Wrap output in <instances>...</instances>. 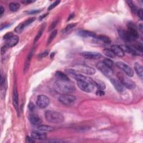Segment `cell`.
<instances>
[{
	"mask_svg": "<svg viewBox=\"0 0 143 143\" xmlns=\"http://www.w3.org/2000/svg\"><path fill=\"white\" fill-rule=\"evenodd\" d=\"M7 48H8V47H7V46H6V45H4L3 47H2V48H1V54H2V55H3V54L6 53V50H7Z\"/></svg>",
	"mask_w": 143,
	"mask_h": 143,
	"instance_id": "7bdbcfd3",
	"label": "cell"
},
{
	"mask_svg": "<svg viewBox=\"0 0 143 143\" xmlns=\"http://www.w3.org/2000/svg\"><path fill=\"white\" fill-rule=\"evenodd\" d=\"M77 34L79 36L83 37H96L95 33L88 30H79L77 32Z\"/></svg>",
	"mask_w": 143,
	"mask_h": 143,
	"instance_id": "d6986e66",
	"label": "cell"
},
{
	"mask_svg": "<svg viewBox=\"0 0 143 143\" xmlns=\"http://www.w3.org/2000/svg\"><path fill=\"white\" fill-rule=\"evenodd\" d=\"M48 142H64L63 140H49Z\"/></svg>",
	"mask_w": 143,
	"mask_h": 143,
	"instance_id": "f6af8a7d",
	"label": "cell"
},
{
	"mask_svg": "<svg viewBox=\"0 0 143 143\" xmlns=\"http://www.w3.org/2000/svg\"><path fill=\"white\" fill-rule=\"evenodd\" d=\"M60 1H55L54 3H53L52 4H51V5H50L49 6L48 10L49 11V10H52V9H53L54 8H55L56 6H57L59 5V4L60 3Z\"/></svg>",
	"mask_w": 143,
	"mask_h": 143,
	"instance_id": "d6a6232c",
	"label": "cell"
},
{
	"mask_svg": "<svg viewBox=\"0 0 143 143\" xmlns=\"http://www.w3.org/2000/svg\"><path fill=\"white\" fill-rule=\"evenodd\" d=\"M76 24H69L68 25H67V27L65 28V31L67 32V31H68L69 30H70V29H73L74 27H75V26H76Z\"/></svg>",
	"mask_w": 143,
	"mask_h": 143,
	"instance_id": "e575fe53",
	"label": "cell"
},
{
	"mask_svg": "<svg viewBox=\"0 0 143 143\" xmlns=\"http://www.w3.org/2000/svg\"><path fill=\"white\" fill-rule=\"evenodd\" d=\"M19 40V37L17 35H13L10 38L6 40L5 45L8 48H11L15 46L18 43Z\"/></svg>",
	"mask_w": 143,
	"mask_h": 143,
	"instance_id": "7c38bea8",
	"label": "cell"
},
{
	"mask_svg": "<svg viewBox=\"0 0 143 143\" xmlns=\"http://www.w3.org/2000/svg\"><path fill=\"white\" fill-rule=\"evenodd\" d=\"M39 130L41 131H52L54 130V128L48 125H39L37 127Z\"/></svg>",
	"mask_w": 143,
	"mask_h": 143,
	"instance_id": "cb8c5ba5",
	"label": "cell"
},
{
	"mask_svg": "<svg viewBox=\"0 0 143 143\" xmlns=\"http://www.w3.org/2000/svg\"><path fill=\"white\" fill-rule=\"evenodd\" d=\"M96 95H98V96H103L104 95V92L103 91V90H98L96 91Z\"/></svg>",
	"mask_w": 143,
	"mask_h": 143,
	"instance_id": "60d3db41",
	"label": "cell"
},
{
	"mask_svg": "<svg viewBox=\"0 0 143 143\" xmlns=\"http://www.w3.org/2000/svg\"><path fill=\"white\" fill-rule=\"evenodd\" d=\"M103 53L106 57H107L108 58H114L116 57L115 54H114V53L113 52V51L111 49H105L103 50Z\"/></svg>",
	"mask_w": 143,
	"mask_h": 143,
	"instance_id": "83f0119b",
	"label": "cell"
},
{
	"mask_svg": "<svg viewBox=\"0 0 143 143\" xmlns=\"http://www.w3.org/2000/svg\"><path fill=\"white\" fill-rule=\"evenodd\" d=\"M45 115L46 120L52 124H60L64 120V116L58 112L48 110L46 111Z\"/></svg>",
	"mask_w": 143,
	"mask_h": 143,
	"instance_id": "3957f363",
	"label": "cell"
},
{
	"mask_svg": "<svg viewBox=\"0 0 143 143\" xmlns=\"http://www.w3.org/2000/svg\"><path fill=\"white\" fill-rule=\"evenodd\" d=\"M10 24H4V26H1V30H2V29L4 28H6V27H7L8 26H10Z\"/></svg>",
	"mask_w": 143,
	"mask_h": 143,
	"instance_id": "f907efd6",
	"label": "cell"
},
{
	"mask_svg": "<svg viewBox=\"0 0 143 143\" xmlns=\"http://www.w3.org/2000/svg\"><path fill=\"white\" fill-rule=\"evenodd\" d=\"M20 7V3L17 2H12L9 4V8L12 12H16L18 11Z\"/></svg>",
	"mask_w": 143,
	"mask_h": 143,
	"instance_id": "7402d4cb",
	"label": "cell"
},
{
	"mask_svg": "<svg viewBox=\"0 0 143 143\" xmlns=\"http://www.w3.org/2000/svg\"><path fill=\"white\" fill-rule=\"evenodd\" d=\"M48 15V13H47V14H44V15H42V16H40V19H39V20H43V19L44 18H45V17L47 16Z\"/></svg>",
	"mask_w": 143,
	"mask_h": 143,
	"instance_id": "7dc6e473",
	"label": "cell"
},
{
	"mask_svg": "<svg viewBox=\"0 0 143 143\" xmlns=\"http://www.w3.org/2000/svg\"><path fill=\"white\" fill-rule=\"evenodd\" d=\"M28 107L29 110H30L31 111H33L35 108V105L32 102H30V103H29L28 105Z\"/></svg>",
	"mask_w": 143,
	"mask_h": 143,
	"instance_id": "74e56055",
	"label": "cell"
},
{
	"mask_svg": "<svg viewBox=\"0 0 143 143\" xmlns=\"http://www.w3.org/2000/svg\"><path fill=\"white\" fill-rule=\"evenodd\" d=\"M74 69L78 72H82L88 75H94L96 73V70L92 67L88 66L86 64H79L74 66Z\"/></svg>",
	"mask_w": 143,
	"mask_h": 143,
	"instance_id": "5b68a950",
	"label": "cell"
},
{
	"mask_svg": "<svg viewBox=\"0 0 143 143\" xmlns=\"http://www.w3.org/2000/svg\"><path fill=\"white\" fill-rule=\"evenodd\" d=\"M111 50L114 53L116 56H118L119 57H123L125 56V52L123 49L121 48L120 46L118 45H112L111 47Z\"/></svg>",
	"mask_w": 143,
	"mask_h": 143,
	"instance_id": "ac0fdd59",
	"label": "cell"
},
{
	"mask_svg": "<svg viewBox=\"0 0 143 143\" xmlns=\"http://www.w3.org/2000/svg\"><path fill=\"white\" fill-rule=\"evenodd\" d=\"M81 56L86 59H97L101 57V54L95 52H84L81 53Z\"/></svg>",
	"mask_w": 143,
	"mask_h": 143,
	"instance_id": "8fae6325",
	"label": "cell"
},
{
	"mask_svg": "<svg viewBox=\"0 0 143 143\" xmlns=\"http://www.w3.org/2000/svg\"><path fill=\"white\" fill-rule=\"evenodd\" d=\"M13 35H14L12 32H8V33L6 34H5V35H4L3 39H5V40H6L8 39L9 38H10V37H12Z\"/></svg>",
	"mask_w": 143,
	"mask_h": 143,
	"instance_id": "d590c367",
	"label": "cell"
},
{
	"mask_svg": "<svg viewBox=\"0 0 143 143\" xmlns=\"http://www.w3.org/2000/svg\"><path fill=\"white\" fill-rule=\"evenodd\" d=\"M34 48H32L30 50V53H29L28 57H26V60H25V65H24V73H26L29 69V67H30V65L31 60L33 55H34Z\"/></svg>",
	"mask_w": 143,
	"mask_h": 143,
	"instance_id": "4fadbf2b",
	"label": "cell"
},
{
	"mask_svg": "<svg viewBox=\"0 0 143 143\" xmlns=\"http://www.w3.org/2000/svg\"><path fill=\"white\" fill-rule=\"evenodd\" d=\"M24 28L23 26V25H22L21 23L20 24H19L18 26L15 28V31L16 32H18V33H21L24 30Z\"/></svg>",
	"mask_w": 143,
	"mask_h": 143,
	"instance_id": "836d02e7",
	"label": "cell"
},
{
	"mask_svg": "<svg viewBox=\"0 0 143 143\" xmlns=\"http://www.w3.org/2000/svg\"><path fill=\"white\" fill-rule=\"evenodd\" d=\"M54 88L57 93L60 95L69 94L75 91L74 84L69 79H57L54 84Z\"/></svg>",
	"mask_w": 143,
	"mask_h": 143,
	"instance_id": "6da1fadb",
	"label": "cell"
},
{
	"mask_svg": "<svg viewBox=\"0 0 143 143\" xmlns=\"http://www.w3.org/2000/svg\"><path fill=\"white\" fill-rule=\"evenodd\" d=\"M97 67L105 76H106L108 78L112 77L113 75L112 69L106 65H105L102 62L98 63V64H97Z\"/></svg>",
	"mask_w": 143,
	"mask_h": 143,
	"instance_id": "ba28073f",
	"label": "cell"
},
{
	"mask_svg": "<svg viewBox=\"0 0 143 143\" xmlns=\"http://www.w3.org/2000/svg\"><path fill=\"white\" fill-rule=\"evenodd\" d=\"M116 65L119 67L120 69L123 70L124 73L126 74L128 76L130 77H132L134 75V71L133 69L130 67L126 64L122 62H116Z\"/></svg>",
	"mask_w": 143,
	"mask_h": 143,
	"instance_id": "30bf717a",
	"label": "cell"
},
{
	"mask_svg": "<svg viewBox=\"0 0 143 143\" xmlns=\"http://www.w3.org/2000/svg\"><path fill=\"white\" fill-rule=\"evenodd\" d=\"M128 30L126 31L130 41H134L136 40L139 37V34L136 30V28L134 25L131 24L129 23L128 25Z\"/></svg>",
	"mask_w": 143,
	"mask_h": 143,
	"instance_id": "52a82bcc",
	"label": "cell"
},
{
	"mask_svg": "<svg viewBox=\"0 0 143 143\" xmlns=\"http://www.w3.org/2000/svg\"><path fill=\"white\" fill-rule=\"evenodd\" d=\"M29 120L30 123L35 126H39L42 123V120L40 117L36 114H32L29 116Z\"/></svg>",
	"mask_w": 143,
	"mask_h": 143,
	"instance_id": "9a60e30c",
	"label": "cell"
},
{
	"mask_svg": "<svg viewBox=\"0 0 143 143\" xmlns=\"http://www.w3.org/2000/svg\"><path fill=\"white\" fill-rule=\"evenodd\" d=\"M102 62L105 65H106L108 67H110V68H111V69L112 68V67H113V62L111 60L109 59H108V58L104 59Z\"/></svg>",
	"mask_w": 143,
	"mask_h": 143,
	"instance_id": "1f68e13d",
	"label": "cell"
},
{
	"mask_svg": "<svg viewBox=\"0 0 143 143\" xmlns=\"http://www.w3.org/2000/svg\"><path fill=\"white\" fill-rule=\"evenodd\" d=\"M59 100L62 103L65 105V106H70L76 100V97L70 94H64L61 95L59 98Z\"/></svg>",
	"mask_w": 143,
	"mask_h": 143,
	"instance_id": "8992f818",
	"label": "cell"
},
{
	"mask_svg": "<svg viewBox=\"0 0 143 143\" xmlns=\"http://www.w3.org/2000/svg\"><path fill=\"white\" fill-rule=\"evenodd\" d=\"M41 11L40 10H32V11H28L26 12V13L28 14H37L40 12Z\"/></svg>",
	"mask_w": 143,
	"mask_h": 143,
	"instance_id": "ee69618b",
	"label": "cell"
},
{
	"mask_svg": "<svg viewBox=\"0 0 143 143\" xmlns=\"http://www.w3.org/2000/svg\"><path fill=\"white\" fill-rule=\"evenodd\" d=\"M118 33H119L120 36L123 40H124L125 41L130 42L129 38V36H128L126 31H125V30H124V29H120L118 30Z\"/></svg>",
	"mask_w": 143,
	"mask_h": 143,
	"instance_id": "ffe728a7",
	"label": "cell"
},
{
	"mask_svg": "<svg viewBox=\"0 0 143 143\" xmlns=\"http://www.w3.org/2000/svg\"><path fill=\"white\" fill-rule=\"evenodd\" d=\"M35 2V1H23L22 2L24 3H25V4H29V3H32V2Z\"/></svg>",
	"mask_w": 143,
	"mask_h": 143,
	"instance_id": "c3c4849f",
	"label": "cell"
},
{
	"mask_svg": "<svg viewBox=\"0 0 143 143\" xmlns=\"http://www.w3.org/2000/svg\"><path fill=\"white\" fill-rule=\"evenodd\" d=\"M35 20V18H29V19L26 20V21H25L24 22H23L22 24L23 25V28L25 29L26 27H27L28 26H29V25L31 24L32 22H34Z\"/></svg>",
	"mask_w": 143,
	"mask_h": 143,
	"instance_id": "4dcf8cb0",
	"label": "cell"
},
{
	"mask_svg": "<svg viewBox=\"0 0 143 143\" xmlns=\"http://www.w3.org/2000/svg\"><path fill=\"white\" fill-rule=\"evenodd\" d=\"M50 100L47 96L39 95L36 100V105L40 108H45L48 106Z\"/></svg>",
	"mask_w": 143,
	"mask_h": 143,
	"instance_id": "9c48e42d",
	"label": "cell"
},
{
	"mask_svg": "<svg viewBox=\"0 0 143 143\" xmlns=\"http://www.w3.org/2000/svg\"><path fill=\"white\" fill-rule=\"evenodd\" d=\"M111 82L117 91H118L119 92H123L124 91V86L122 85V83L119 80L115 78H111Z\"/></svg>",
	"mask_w": 143,
	"mask_h": 143,
	"instance_id": "5bb4252c",
	"label": "cell"
},
{
	"mask_svg": "<svg viewBox=\"0 0 143 143\" xmlns=\"http://www.w3.org/2000/svg\"><path fill=\"white\" fill-rule=\"evenodd\" d=\"M134 68H135V70L136 71V73L138 75V76L141 79H142V67L141 65H140L138 63H135V65H134Z\"/></svg>",
	"mask_w": 143,
	"mask_h": 143,
	"instance_id": "44dd1931",
	"label": "cell"
},
{
	"mask_svg": "<svg viewBox=\"0 0 143 143\" xmlns=\"http://www.w3.org/2000/svg\"><path fill=\"white\" fill-rule=\"evenodd\" d=\"M126 2L128 3V6L130 7V9H131V11L133 12V13L137 14V11H138L137 8H136V6L135 5V4L133 3V2L131 1H126Z\"/></svg>",
	"mask_w": 143,
	"mask_h": 143,
	"instance_id": "f1b7e54d",
	"label": "cell"
},
{
	"mask_svg": "<svg viewBox=\"0 0 143 143\" xmlns=\"http://www.w3.org/2000/svg\"><path fill=\"white\" fill-rule=\"evenodd\" d=\"M48 55V52H44L43 53L40 54L39 55V56H38V58H40V59H41V58H43L46 57Z\"/></svg>",
	"mask_w": 143,
	"mask_h": 143,
	"instance_id": "f35d334b",
	"label": "cell"
},
{
	"mask_svg": "<svg viewBox=\"0 0 143 143\" xmlns=\"http://www.w3.org/2000/svg\"><path fill=\"white\" fill-rule=\"evenodd\" d=\"M13 104L17 112H19V95L16 86H15L13 93Z\"/></svg>",
	"mask_w": 143,
	"mask_h": 143,
	"instance_id": "2e32d148",
	"label": "cell"
},
{
	"mask_svg": "<svg viewBox=\"0 0 143 143\" xmlns=\"http://www.w3.org/2000/svg\"><path fill=\"white\" fill-rule=\"evenodd\" d=\"M57 30H53L52 31V32L50 34V35L49 37V38L48 39V41H47V45H49L50 43H52L53 41V40L55 38L56 36H57Z\"/></svg>",
	"mask_w": 143,
	"mask_h": 143,
	"instance_id": "f546056e",
	"label": "cell"
},
{
	"mask_svg": "<svg viewBox=\"0 0 143 143\" xmlns=\"http://www.w3.org/2000/svg\"><path fill=\"white\" fill-rule=\"evenodd\" d=\"M33 139H34L32 137H30V136H28L26 138V141L27 142H30H30H34L35 141Z\"/></svg>",
	"mask_w": 143,
	"mask_h": 143,
	"instance_id": "b9f144b4",
	"label": "cell"
},
{
	"mask_svg": "<svg viewBox=\"0 0 143 143\" xmlns=\"http://www.w3.org/2000/svg\"><path fill=\"white\" fill-rule=\"evenodd\" d=\"M97 39L99 41H101L103 42V43L105 44H109L111 43V40L108 37L105 36V35H99L97 37Z\"/></svg>",
	"mask_w": 143,
	"mask_h": 143,
	"instance_id": "4316f807",
	"label": "cell"
},
{
	"mask_svg": "<svg viewBox=\"0 0 143 143\" xmlns=\"http://www.w3.org/2000/svg\"><path fill=\"white\" fill-rule=\"evenodd\" d=\"M117 77H118L119 80L122 83V85L124 87H126L129 90H133L135 88V83H134L131 79H130L129 77L123 73H119L117 74Z\"/></svg>",
	"mask_w": 143,
	"mask_h": 143,
	"instance_id": "277c9868",
	"label": "cell"
},
{
	"mask_svg": "<svg viewBox=\"0 0 143 143\" xmlns=\"http://www.w3.org/2000/svg\"><path fill=\"white\" fill-rule=\"evenodd\" d=\"M45 24H43V25H42L40 29H39V30L38 31V32H37V35H36L35 37V39H34V44L36 43V42L37 41V40H38L39 39H40V37L41 36L42 34H43V33L45 30Z\"/></svg>",
	"mask_w": 143,
	"mask_h": 143,
	"instance_id": "603a6c76",
	"label": "cell"
},
{
	"mask_svg": "<svg viewBox=\"0 0 143 143\" xmlns=\"http://www.w3.org/2000/svg\"><path fill=\"white\" fill-rule=\"evenodd\" d=\"M95 85V86L97 87L99 90H104L105 88H106V85L104 82L101 81V80H94Z\"/></svg>",
	"mask_w": 143,
	"mask_h": 143,
	"instance_id": "d4e9b609",
	"label": "cell"
},
{
	"mask_svg": "<svg viewBox=\"0 0 143 143\" xmlns=\"http://www.w3.org/2000/svg\"><path fill=\"white\" fill-rule=\"evenodd\" d=\"M77 83L79 89L88 93L93 91L95 87L94 80L88 77H86L83 80L77 81Z\"/></svg>",
	"mask_w": 143,
	"mask_h": 143,
	"instance_id": "7a4b0ae2",
	"label": "cell"
},
{
	"mask_svg": "<svg viewBox=\"0 0 143 143\" xmlns=\"http://www.w3.org/2000/svg\"><path fill=\"white\" fill-rule=\"evenodd\" d=\"M4 11H5V9L4 8L1 6V7H0V16H2L4 13Z\"/></svg>",
	"mask_w": 143,
	"mask_h": 143,
	"instance_id": "bcb514c9",
	"label": "cell"
},
{
	"mask_svg": "<svg viewBox=\"0 0 143 143\" xmlns=\"http://www.w3.org/2000/svg\"><path fill=\"white\" fill-rule=\"evenodd\" d=\"M31 137L34 139L44 140L47 139V135L44 133L39 131H32L31 133Z\"/></svg>",
	"mask_w": 143,
	"mask_h": 143,
	"instance_id": "e0dca14e",
	"label": "cell"
},
{
	"mask_svg": "<svg viewBox=\"0 0 143 143\" xmlns=\"http://www.w3.org/2000/svg\"><path fill=\"white\" fill-rule=\"evenodd\" d=\"M137 14H138L139 18L141 20H142V14H143V12H142V8H140V9L138 10Z\"/></svg>",
	"mask_w": 143,
	"mask_h": 143,
	"instance_id": "ab89813d",
	"label": "cell"
},
{
	"mask_svg": "<svg viewBox=\"0 0 143 143\" xmlns=\"http://www.w3.org/2000/svg\"><path fill=\"white\" fill-rule=\"evenodd\" d=\"M74 15L73 13L71 14L70 15V16H69L68 19V21H69V20H71V19H72L74 18Z\"/></svg>",
	"mask_w": 143,
	"mask_h": 143,
	"instance_id": "681fc988",
	"label": "cell"
},
{
	"mask_svg": "<svg viewBox=\"0 0 143 143\" xmlns=\"http://www.w3.org/2000/svg\"><path fill=\"white\" fill-rule=\"evenodd\" d=\"M56 77L58 79H61V80H69L68 77L67 76L65 73L62 72L60 71H57L56 73Z\"/></svg>",
	"mask_w": 143,
	"mask_h": 143,
	"instance_id": "484cf974",
	"label": "cell"
},
{
	"mask_svg": "<svg viewBox=\"0 0 143 143\" xmlns=\"http://www.w3.org/2000/svg\"><path fill=\"white\" fill-rule=\"evenodd\" d=\"M57 23H58V21H55L53 22V23L51 25H50V26L49 29V31L53 30V29L55 28V27L56 26V25H57Z\"/></svg>",
	"mask_w": 143,
	"mask_h": 143,
	"instance_id": "8d00e7d4",
	"label": "cell"
}]
</instances>
